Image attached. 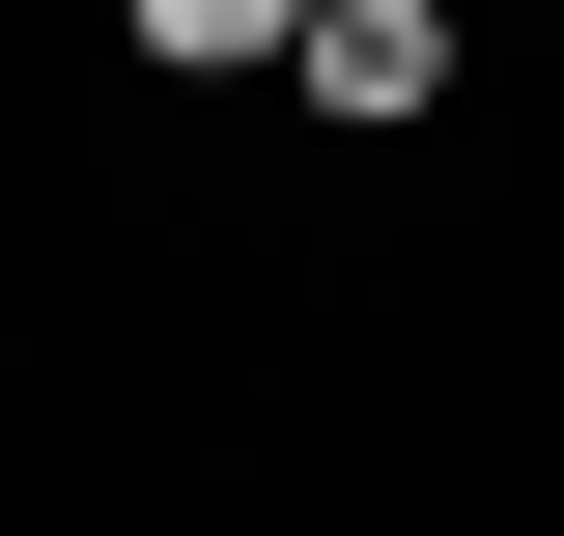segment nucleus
<instances>
[{
    "instance_id": "2",
    "label": "nucleus",
    "mask_w": 564,
    "mask_h": 536,
    "mask_svg": "<svg viewBox=\"0 0 564 536\" xmlns=\"http://www.w3.org/2000/svg\"><path fill=\"white\" fill-rule=\"evenodd\" d=\"M113 29H141V57H170V85H226V57H282L311 0H113Z\"/></svg>"
},
{
    "instance_id": "1",
    "label": "nucleus",
    "mask_w": 564,
    "mask_h": 536,
    "mask_svg": "<svg viewBox=\"0 0 564 536\" xmlns=\"http://www.w3.org/2000/svg\"><path fill=\"white\" fill-rule=\"evenodd\" d=\"M282 57H311V114H367V141H423V114H452V0H311Z\"/></svg>"
}]
</instances>
